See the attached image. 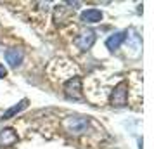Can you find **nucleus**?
Listing matches in <instances>:
<instances>
[{
    "label": "nucleus",
    "mask_w": 154,
    "mask_h": 149,
    "mask_svg": "<svg viewBox=\"0 0 154 149\" xmlns=\"http://www.w3.org/2000/svg\"><path fill=\"white\" fill-rule=\"evenodd\" d=\"M64 132H68L69 135H85L90 132V125H92V120L88 116H76V114H71L68 118H64L61 121Z\"/></svg>",
    "instance_id": "1"
},
{
    "label": "nucleus",
    "mask_w": 154,
    "mask_h": 149,
    "mask_svg": "<svg viewBox=\"0 0 154 149\" xmlns=\"http://www.w3.org/2000/svg\"><path fill=\"white\" fill-rule=\"evenodd\" d=\"M128 92H130V83L126 80L118 82L111 92V106L114 107H125L128 106Z\"/></svg>",
    "instance_id": "2"
},
{
    "label": "nucleus",
    "mask_w": 154,
    "mask_h": 149,
    "mask_svg": "<svg viewBox=\"0 0 154 149\" xmlns=\"http://www.w3.org/2000/svg\"><path fill=\"white\" fill-rule=\"evenodd\" d=\"M64 94H66V97H69V99H82L83 97V88H82V76L80 75H75V76H71L69 80H66L64 82Z\"/></svg>",
    "instance_id": "3"
},
{
    "label": "nucleus",
    "mask_w": 154,
    "mask_h": 149,
    "mask_svg": "<svg viewBox=\"0 0 154 149\" xmlns=\"http://www.w3.org/2000/svg\"><path fill=\"white\" fill-rule=\"evenodd\" d=\"M94 42H95V31H92V29H83V31L73 40V43H75L80 50H88L92 45H94Z\"/></svg>",
    "instance_id": "4"
},
{
    "label": "nucleus",
    "mask_w": 154,
    "mask_h": 149,
    "mask_svg": "<svg viewBox=\"0 0 154 149\" xmlns=\"http://www.w3.org/2000/svg\"><path fill=\"white\" fill-rule=\"evenodd\" d=\"M5 59H7L11 68H17L23 63V59H24V52H23V49H17V47L7 49L5 50Z\"/></svg>",
    "instance_id": "5"
},
{
    "label": "nucleus",
    "mask_w": 154,
    "mask_h": 149,
    "mask_svg": "<svg viewBox=\"0 0 154 149\" xmlns=\"http://www.w3.org/2000/svg\"><path fill=\"white\" fill-rule=\"evenodd\" d=\"M17 142V134L12 128H4L0 130V147H11Z\"/></svg>",
    "instance_id": "6"
},
{
    "label": "nucleus",
    "mask_w": 154,
    "mask_h": 149,
    "mask_svg": "<svg viewBox=\"0 0 154 149\" xmlns=\"http://www.w3.org/2000/svg\"><path fill=\"white\" fill-rule=\"evenodd\" d=\"M102 19V12L99 9H87L80 14V21L82 23H88V24H94V23H99Z\"/></svg>",
    "instance_id": "7"
},
{
    "label": "nucleus",
    "mask_w": 154,
    "mask_h": 149,
    "mask_svg": "<svg viewBox=\"0 0 154 149\" xmlns=\"http://www.w3.org/2000/svg\"><path fill=\"white\" fill-rule=\"evenodd\" d=\"M125 38H126V33H125V31L114 33V35H111L107 40H106V47L111 50V52H114V50H118L119 47H121V43L125 42Z\"/></svg>",
    "instance_id": "8"
},
{
    "label": "nucleus",
    "mask_w": 154,
    "mask_h": 149,
    "mask_svg": "<svg viewBox=\"0 0 154 149\" xmlns=\"http://www.w3.org/2000/svg\"><path fill=\"white\" fill-rule=\"evenodd\" d=\"M69 14H71V9L64 7V5H57L54 9V21L59 24V23H66L69 19Z\"/></svg>",
    "instance_id": "9"
},
{
    "label": "nucleus",
    "mask_w": 154,
    "mask_h": 149,
    "mask_svg": "<svg viewBox=\"0 0 154 149\" xmlns=\"http://www.w3.org/2000/svg\"><path fill=\"white\" fill-rule=\"evenodd\" d=\"M26 106H28V99H23L21 102H17L16 106H12L11 109H7V111L4 113V116H2V120H9V118H12L14 114H17L19 111H23Z\"/></svg>",
    "instance_id": "10"
},
{
    "label": "nucleus",
    "mask_w": 154,
    "mask_h": 149,
    "mask_svg": "<svg viewBox=\"0 0 154 149\" xmlns=\"http://www.w3.org/2000/svg\"><path fill=\"white\" fill-rule=\"evenodd\" d=\"M7 75V70H5V66L4 64H0V78H4Z\"/></svg>",
    "instance_id": "11"
}]
</instances>
